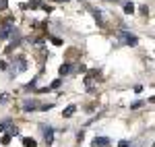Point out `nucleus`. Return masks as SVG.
Returning <instances> with one entry per match:
<instances>
[{
    "label": "nucleus",
    "mask_w": 155,
    "mask_h": 147,
    "mask_svg": "<svg viewBox=\"0 0 155 147\" xmlns=\"http://www.w3.org/2000/svg\"><path fill=\"white\" fill-rule=\"evenodd\" d=\"M6 6H8V2H6V0H0V11H2V8H6Z\"/></svg>",
    "instance_id": "obj_18"
},
{
    "label": "nucleus",
    "mask_w": 155,
    "mask_h": 147,
    "mask_svg": "<svg viewBox=\"0 0 155 147\" xmlns=\"http://www.w3.org/2000/svg\"><path fill=\"white\" fill-rule=\"evenodd\" d=\"M44 141H46V145H52V141H54V129L52 126L44 129Z\"/></svg>",
    "instance_id": "obj_3"
},
{
    "label": "nucleus",
    "mask_w": 155,
    "mask_h": 147,
    "mask_svg": "<svg viewBox=\"0 0 155 147\" xmlns=\"http://www.w3.org/2000/svg\"><path fill=\"white\" fill-rule=\"evenodd\" d=\"M60 75H62V77H64V75H71V64H68V62H64V64L60 66Z\"/></svg>",
    "instance_id": "obj_6"
},
{
    "label": "nucleus",
    "mask_w": 155,
    "mask_h": 147,
    "mask_svg": "<svg viewBox=\"0 0 155 147\" xmlns=\"http://www.w3.org/2000/svg\"><path fill=\"white\" fill-rule=\"evenodd\" d=\"M15 33V25H12V19H6L2 27H0V39H8V35Z\"/></svg>",
    "instance_id": "obj_1"
},
{
    "label": "nucleus",
    "mask_w": 155,
    "mask_h": 147,
    "mask_svg": "<svg viewBox=\"0 0 155 147\" xmlns=\"http://www.w3.org/2000/svg\"><path fill=\"white\" fill-rule=\"evenodd\" d=\"M74 112H77V106H68V108L64 110V116L68 118V116H72V114H74Z\"/></svg>",
    "instance_id": "obj_8"
},
{
    "label": "nucleus",
    "mask_w": 155,
    "mask_h": 147,
    "mask_svg": "<svg viewBox=\"0 0 155 147\" xmlns=\"http://www.w3.org/2000/svg\"><path fill=\"white\" fill-rule=\"evenodd\" d=\"M37 6H39V0H33L29 4H23V8H37Z\"/></svg>",
    "instance_id": "obj_9"
},
{
    "label": "nucleus",
    "mask_w": 155,
    "mask_h": 147,
    "mask_svg": "<svg viewBox=\"0 0 155 147\" xmlns=\"http://www.w3.org/2000/svg\"><path fill=\"white\" fill-rule=\"evenodd\" d=\"M11 99V95H6V93H0V104H6Z\"/></svg>",
    "instance_id": "obj_13"
},
{
    "label": "nucleus",
    "mask_w": 155,
    "mask_h": 147,
    "mask_svg": "<svg viewBox=\"0 0 155 147\" xmlns=\"http://www.w3.org/2000/svg\"><path fill=\"white\" fill-rule=\"evenodd\" d=\"M8 124H11V120H8V118H6V120H2V122H0V133H2V131H4Z\"/></svg>",
    "instance_id": "obj_14"
},
{
    "label": "nucleus",
    "mask_w": 155,
    "mask_h": 147,
    "mask_svg": "<svg viewBox=\"0 0 155 147\" xmlns=\"http://www.w3.org/2000/svg\"><path fill=\"white\" fill-rule=\"evenodd\" d=\"M128 145H130L128 141H120V145H118V147H128Z\"/></svg>",
    "instance_id": "obj_19"
},
{
    "label": "nucleus",
    "mask_w": 155,
    "mask_h": 147,
    "mask_svg": "<svg viewBox=\"0 0 155 147\" xmlns=\"http://www.w3.org/2000/svg\"><path fill=\"white\" fill-rule=\"evenodd\" d=\"M23 145L25 147H35V141L33 139H23Z\"/></svg>",
    "instance_id": "obj_11"
},
{
    "label": "nucleus",
    "mask_w": 155,
    "mask_h": 147,
    "mask_svg": "<svg viewBox=\"0 0 155 147\" xmlns=\"http://www.w3.org/2000/svg\"><path fill=\"white\" fill-rule=\"evenodd\" d=\"M60 83H62V81H60V79H56V81H52V85H50L48 89H58V87H60Z\"/></svg>",
    "instance_id": "obj_12"
},
{
    "label": "nucleus",
    "mask_w": 155,
    "mask_h": 147,
    "mask_svg": "<svg viewBox=\"0 0 155 147\" xmlns=\"http://www.w3.org/2000/svg\"><path fill=\"white\" fill-rule=\"evenodd\" d=\"M35 79H33V81H29V83H27V85H25V91H31V89H35Z\"/></svg>",
    "instance_id": "obj_10"
},
{
    "label": "nucleus",
    "mask_w": 155,
    "mask_h": 147,
    "mask_svg": "<svg viewBox=\"0 0 155 147\" xmlns=\"http://www.w3.org/2000/svg\"><path fill=\"white\" fill-rule=\"evenodd\" d=\"M124 12L132 15V12H134V4H132V2H126V4H124Z\"/></svg>",
    "instance_id": "obj_7"
},
{
    "label": "nucleus",
    "mask_w": 155,
    "mask_h": 147,
    "mask_svg": "<svg viewBox=\"0 0 155 147\" xmlns=\"http://www.w3.org/2000/svg\"><path fill=\"white\" fill-rule=\"evenodd\" d=\"M52 44H54V46H62V39H60V37H52Z\"/></svg>",
    "instance_id": "obj_15"
},
{
    "label": "nucleus",
    "mask_w": 155,
    "mask_h": 147,
    "mask_svg": "<svg viewBox=\"0 0 155 147\" xmlns=\"http://www.w3.org/2000/svg\"><path fill=\"white\" fill-rule=\"evenodd\" d=\"M110 145V139L106 137H95V141H93V147H107Z\"/></svg>",
    "instance_id": "obj_5"
},
{
    "label": "nucleus",
    "mask_w": 155,
    "mask_h": 147,
    "mask_svg": "<svg viewBox=\"0 0 155 147\" xmlns=\"http://www.w3.org/2000/svg\"><path fill=\"white\" fill-rule=\"evenodd\" d=\"M37 104H39V102H35V99H27V102L23 104V110L25 112H33V110H37V108H39Z\"/></svg>",
    "instance_id": "obj_4"
},
{
    "label": "nucleus",
    "mask_w": 155,
    "mask_h": 147,
    "mask_svg": "<svg viewBox=\"0 0 155 147\" xmlns=\"http://www.w3.org/2000/svg\"><path fill=\"white\" fill-rule=\"evenodd\" d=\"M2 143H4V145H8V143H11V137L4 135V137H2Z\"/></svg>",
    "instance_id": "obj_16"
},
{
    "label": "nucleus",
    "mask_w": 155,
    "mask_h": 147,
    "mask_svg": "<svg viewBox=\"0 0 155 147\" xmlns=\"http://www.w3.org/2000/svg\"><path fill=\"white\" fill-rule=\"evenodd\" d=\"M54 2H66V0H54Z\"/></svg>",
    "instance_id": "obj_20"
},
{
    "label": "nucleus",
    "mask_w": 155,
    "mask_h": 147,
    "mask_svg": "<svg viewBox=\"0 0 155 147\" xmlns=\"http://www.w3.org/2000/svg\"><path fill=\"white\" fill-rule=\"evenodd\" d=\"M118 37L122 39V44H126V46H137V44H139L137 35H134V33H130V31H120Z\"/></svg>",
    "instance_id": "obj_2"
},
{
    "label": "nucleus",
    "mask_w": 155,
    "mask_h": 147,
    "mask_svg": "<svg viewBox=\"0 0 155 147\" xmlns=\"http://www.w3.org/2000/svg\"><path fill=\"white\" fill-rule=\"evenodd\" d=\"M145 102H134V104H130V108H141Z\"/></svg>",
    "instance_id": "obj_17"
}]
</instances>
